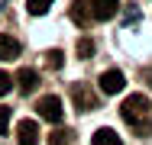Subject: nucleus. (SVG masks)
Segmentation results:
<instances>
[{
  "instance_id": "obj_1",
  "label": "nucleus",
  "mask_w": 152,
  "mask_h": 145,
  "mask_svg": "<svg viewBox=\"0 0 152 145\" xmlns=\"http://www.w3.org/2000/svg\"><path fill=\"white\" fill-rule=\"evenodd\" d=\"M149 97H142V94H133V97H126L120 103V116L133 126V132L136 136H149L152 123H149Z\"/></svg>"
},
{
  "instance_id": "obj_2",
  "label": "nucleus",
  "mask_w": 152,
  "mask_h": 145,
  "mask_svg": "<svg viewBox=\"0 0 152 145\" xmlns=\"http://www.w3.org/2000/svg\"><path fill=\"white\" fill-rule=\"evenodd\" d=\"M97 87H100V94L113 97V94H120L123 87H126V78H123V71H120V68H110V71H100V78H97Z\"/></svg>"
},
{
  "instance_id": "obj_3",
  "label": "nucleus",
  "mask_w": 152,
  "mask_h": 145,
  "mask_svg": "<svg viewBox=\"0 0 152 145\" xmlns=\"http://www.w3.org/2000/svg\"><path fill=\"white\" fill-rule=\"evenodd\" d=\"M36 110H39V116H42V119H49L52 126H58V123H61V113H65V110H61V100L55 97V94L42 97V100L36 103Z\"/></svg>"
},
{
  "instance_id": "obj_4",
  "label": "nucleus",
  "mask_w": 152,
  "mask_h": 145,
  "mask_svg": "<svg viewBox=\"0 0 152 145\" xmlns=\"http://www.w3.org/2000/svg\"><path fill=\"white\" fill-rule=\"evenodd\" d=\"M71 97H75L78 110H84V113H91V110L100 107V100L94 97V90H91V87H84V84H75V87H71Z\"/></svg>"
},
{
  "instance_id": "obj_5",
  "label": "nucleus",
  "mask_w": 152,
  "mask_h": 145,
  "mask_svg": "<svg viewBox=\"0 0 152 145\" xmlns=\"http://www.w3.org/2000/svg\"><path fill=\"white\" fill-rule=\"evenodd\" d=\"M16 142L20 145H39V123L23 119V123L16 126Z\"/></svg>"
},
{
  "instance_id": "obj_6",
  "label": "nucleus",
  "mask_w": 152,
  "mask_h": 145,
  "mask_svg": "<svg viewBox=\"0 0 152 145\" xmlns=\"http://www.w3.org/2000/svg\"><path fill=\"white\" fill-rule=\"evenodd\" d=\"M117 10H120V0H91L94 20H113Z\"/></svg>"
},
{
  "instance_id": "obj_7",
  "label": "nucleus",
  "mask_w": 152,
  "mask_h": 145,
  "mask_svg": "<svg viewBox=\"0 0 152 145\" xmlns=\"http://www.w3.org/2000/svg\"><path fill=\"white\" fill-rule=\"evenodd\" d=\"M13 58H20V42L0 32V61H13Z\"/></svg>"
},
{
  "instance_id": "obj_8",
  "label": "nucleus",
  "mask_w": 152,
  "mask_h": 145,
  "mask_svg": "<svg viewBox=\"0 0 152 145\" xmlns=\"http://www.w3.org/2000/svg\"><path fill=\"white\" fill-rule=\"evenodd\" d=\"M16 87L23 90V94H29L39 87V71H32V68H23L20 74H16Z\"/></svg>"
},
{
  "instance_id": "obj_9",
  "label": "nucleus",
  "mask_w": 152,
  "mask_h": 145,
  "mask_svg": "<svg viewBox=\"0 0 152 145\" xmlns=\"http://www.w3.org/2000/svg\"><path fill=\"white\" fill-rule=\"evenodd\" d=\"M71 20H75V23H88V20H94L91 0H75V3H71Z\"/></svg>"
},
{
  "instance_id": "obj_10",
  "label": "nucleus",
  "mask_w": 152,
  "mask_h": 145,
  "mask_svg": "<svg viewBox=\"0 0 152 145\" xmlns=\"http://www.w3.org/2000/svg\"><path fill=\"white\" fill-rule=\"evenodd\" d=\"M71 142H75V129H68V126H58L49 132V145H71Z\"/></svg>"
},
{
  "instance_id": "obj_11",
  "label": "nucleus",
  "mask_w": 152,
  "mask_h": 145,
  "mask_svg": "<svg viewBox=\"0 0 152 145\" xmlns=\"http://www.w3.org/2000/svg\"><path fill=\"white\" fill-rule=\"evenodd\" d=\"M91 145H123V142H120V136H117L113 129H107V126H104V129H97V132H94Z\"/></svg>"
},
{
  "instance_id": "obj_12",
  "label": "nucleus",
  "mask_w": 152,
  "mask_h": 145,
  "mask_svg": "<svg viewBox=\"0 0 152 145\" xmlns=\"http://www.w3.org/2000/svg\"><path fill=\"white\" fill-rule=\"evenodd\" d=\"M52 3H55V0H26V10H29L32 16H42V13H49Z\"/></svg>"
},
{
  "instance_id": "obj_13",
  "label": "nucleus",
  "mask_w": 152,
  "mask_h": 145,
  "mask_svg": "<svg viewBox=\"0 0 152 145\" xmlns=\"http://www.w3.org/2000/svg\"><path fill=\"white\" fill-rule=\"evenodd\" d=\"M75 49H78V58H91L94 55V42H91V39H78Z\"/></svg>"
},
{
  "instance_id": "obj_14",
  "label": "nucleus",
  "mask_w": 152,
  "mask_h": 145,
  "mask_svg": "<svg viewBox=\"0 0 152 145\" xmlns=\"http://www.w3.org/2000/svg\"><path fill=\"white\" fill-rule=\"evenodd\" d=\"M45 61H49V68H55V71L65 65V58H61V52H58V49H55V52H49V55H45Z\"/></svg>"
},
{
  "instance_id": "obj_15",
  "label": "nucleus",
  "mask_w": 152,
  "mask_h": 145,
  "mask_svg": "<svg viewBox=\"0 0 152 145\" xmlns=\"http://www.w3.org/2000/svg\"><path fill=\"white\" fill-rule=\"evenodd\" d=\"M10 90H13V78H10L7 71H0V97H3V94H10Z\"/></svg>"
},
{
  "instance_id": "obj_16",
  "label": "nucleus",
  "mask_w": 152,
  "mask_h": 145,
  "mask_svg": "<svg viewBox=\"0 0 152 145\" xmlns=\"http://www.w3.org/2000/svg\"><path fill=\"white\" fill-rule=\"evenodd\" d=\"M10 129V107H0V136Z\"/></svg>"
}]
</instances>
